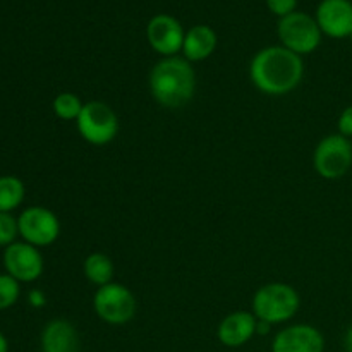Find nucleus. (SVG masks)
I'll return each mask as SVG.
<instances>
[{"mask_svg": "<svg viewBox=\"0 0 352 352\" xmlns=\"http://www.w3.org/2000/svg\"><path fill=\"white\" fill-rule=\"evenodd\" d=\"M253 85L265 95L280 96L299 86L305 76L301 55L285 47H267L258 52L250 65Z\"/></svg>", "mask_w": 352, "mask_h": 352, "instance_id": "nucleus-1", "label": "nucleus"}, {"mask_svg": "<svg viewBox=\"0 0 352 352\" xmlns=\"http://www.w3.org/2000/svg\"><path fill=\"white\" fill-rule=\"evenodd\" d=\"M148 85L155 102L165 109H181L195 95V69L184 57H164L151 69Z\"/></svg>", "mask_w": 352, "mask_h": 352, "instance_id": "nucleus-2", "label": "nucleus"}, {"mask_svg": "<svg viewBox=\"0 0 352 352\" xmlns=\"http://www.w3.org/2000/svg\"><path fill=\"white\" fill-rule=\"evenodd\" d=\"M299 306L301 298L292 285L274 282L256 291L253 298V315L260 322L277 325L291 320L298 313Z\"/></svg>", "mask_w": 352, "mask_h": 352, "instance_id": "nucleus-3", "label": "nucleus"}, {"mask_svg": "<svg viewBox=\"0 0 352 352\" xmlns=\"http://www.w3.org/2000/svg\"><path fill=\"white\" fill-rule=\"evenodd\" d=\"M278 38L282 47L298 55L315 52L322 43V30L315 17L306 12H292L278 21Z\"/></svg>", "mask_w": 352, "mask_h": 352, "instance_id": "nucleus-4", "label": "nucleus"}, {"mask_svg": "<svg viewBox=\"0 0 352 352\" xmlns=\"http://www.w3.org/2000/svg\"><path fill=\"white\" fill-rule=\"evenodd\" d=\"M93 308H95L98 318L109 325H124L134 318L138 302L133 292L126 285L110 282V284L96 289L95 298H93Z\"/></svg>", "mask_w": 352, "mask_h": 352, "instance_id": "nucleus-5", "label": "nucleus"}, {"mask_svg": "<svg viewBox=\"0 0 352 352\" xmlns=\"http://www.w3.org/2000/svg\"><path fill=\"white\" fill-rule=\"evenodd\" d=\"M76 126L82 140L95 146L109 144L119 133V119L116 112L103 102L85 103Z\"/></svg>", "mask_w": 352, "mask_h": 352, "instance_id": "nucleus-6", "label": "nucleus"}, {"mask_svg": "<svg viewBox=\"0 0 352 352\" xmlns=\"http://www.w3.org/2000/svg\"><path fill=\"white\" fill-rule=\"evenodd\" d=\"M315 170L323 179L336 181L344 177L352 167V143L342 134H330L323 138L313 155Z\"/></svg>", "mask_w": 352, "mask_h": 352, "instance_id": "nucleus-7", "label": "nucleus"}, {"mask_svg": "<svg viewBox=\"0 0 352 352\" xmlns=\"http://www.w3.org/2000/svg\"><path fill=\"white\" fill-rule=\"evenodd\" d=\"M19 236L31 246H50L60 234V222L52 210L43 206H30L17 219Z\"/></svg>", "mask_w": 352, "mask_h": 352, "instance_id": "nucleus-8", "label": "nucleus"}, {"mask_svg": "<svg viewBox=\"0 0 352 352\" xmlns=\"http://www.w3.org/2000/svg\"><path fill=\"white\" fill-rule=\"evenodd\" d=\"M184 30L181 23L170 14H157L146 26V38L150 47L164 57H174L184 45Z\"/></svg>", "mask_w": 352, "mask_h": 352, "instance_id": "nucleus-9", "label": "nucleus"}, {"mask_svg": "<svg viewBox=\"0 0 352 352\" xmlns=\"http://www.w3.org/2000/svg\"><path fill=\"white\" fill-rule=\"evenodd\" d=\"M3 267L17 282H34L43 274V258L36 246L12 243L3 251Z\"/></svg>", "mask_w": 352, "mask_h": 352, "instance_id": "nucleus-10", "label": "nucleus"}, {"mask_svg": "<svg viewBox=\"0 0 352 352\" xmlns=\"http://www.w3.org/2000/svg\"><path fill=\"white\" fill-rule=\"evenodd\" d=\"M316 23L330 38H349L352 33L351 0H322L316 9Z\"/></svg>", "mask_w": 352, "mask_h": 352, "instance_id": "nucleus-11", "label": "nucleus"}, {"mask_svg": "<svg viewBox=\"0 0 352 352\" xmlns=\"http://www.w3.org/2000/svg\"><path fill=\"white\" fill-rule=\"evenodd\" d=\"M325 339L313 325H292L280 330L272 342V352H323Z\"/></svg>", "mask_w": 352, "mask_h": 352, "instance_id": "nucleus-12", "label": "nucleus"}, {"mask_svg": "<svg viewBox=\"0 0 352 352\" xmlns=\"http://www.w3.org/2000/svg\"><path fill=\"white\" fill-rule=\"evenodd\" d=\"M258 320L253 313L234 311L220 322L217 337L226 347H241L256 333Z\"/></svg>", "mask_w": 352, "mask_h": 352, "instance_id": "nucleus-13", "label": "nucleus"}, {"mask_svg": "<svg viewBox=\"0 0 352 352\" xmlns=\"http://www.w3.org/2000/svg\"><path fill=\"white\" fill-rule=\"evenodd\" d=\"M43 352H79V333L67 320H52L41 332Z\"/></svg>", "mask_w": 352, "mask_h": 352, "instance_id": "nucleus-14", "label": "nucleus"}, {"mask_svg": "<svg viewBox=\"0 0 352 352\" xmlns=\"http://www.w3.org/2000/svg\"><path fill=\"white\" fill-rule=\"evenodd\" d=\"M219 38L213 28L206 24H196L186 33L184 45H182V54L189 62H199L208 58L215 52Z\"/></svg>", "mask_w": 352, "mask_h": 352, "instance_id": "nucleus-15", "label": "nucleus"}, {"mask_svg": "<svg viewBox=\"0 0 352 352\" xmlns=\"http://www.w3.org/2000/svg\"><path fill=\"white\" fill-rule=\"evenodd\" d=\"M86 278L91 282L93 285H107L112 282L113 278V263L107 254L103 253H91L86 256L85 265H82Z\"/></svg>", "mask_w": 352, "mask_h": 352, "instance_id": "nucleus-16", "label": "nucleus"}, {"mask_svg": "<svg viewBox=\"0 0 352 352\" xmlns=\"http://www.w3.org/2000/svg\"><path fill=\"white\" fill-rule=\"evenodd\" d=\"M26 189L23 181L14 175L0 177V212L10 213L23 203Z\"/></svg>", "mask_w": 352, "mask_h": 352, "instance_id": "nucleus-17", "label": "nucleus"}, {"mask_svg": "<svg viewBox=\"0 0 352 352\" xmlns=\"http://www.w3.org/2000/svg\"><path fill=\"white\" fill-rule=\"evenodd\" d=\"M54 112L62 120H78L85 103L74 93H58L54 98Z\"/></svg>", "mask_w": 352, "mask_h": 352, "instance_id": "nucleus-18", "label": "nucleus"}, {"mask_svg": "<svg viewBox=\"0 0 352 352\" xmlns=\"http://www.w3.org/2000/svg\"><path fill=\"white\" fill-rule=\"evenodd\" d=\"M19 294V282L14 277H10L9 274L0 275V309H7L16 305Z\"/></svg>", "mask_w": 352, "mask_h": 352, "instance_id": "nucleus-19", "label": "nucleus"}, {"mask_svg": "<svg viewBox=\"0 0 352 352\" xmlns=\"http://www.w3.org/2000/svg\"><path fill=\"white\" fill-rule=\"evenodd\" d=\"M19 234L17 220L10 213L0 212V246H10Z\"/></svg>", "mask_w": 352, "mask_h": 352, "instance_id": "nucleus-20", "label": "nucleus"}, {"mask_svg": "<svg viewBox=\"0 0 352 352\" xmlns=\"http://www.w3.org/2000/svg\"><path fill=\"white\" fill-rule=\"evenodd\" d=\"M267 6L270 12H274L275 16L285 17L289 14L296 12L298 0H267Z\"/></svg>", "mask_w": 352, "mask_h": 352, "instance_id": "nucleus-21", "label": "nucleus"}, {"mask_svg": "<svg viewBox=\"0 0 352 352\" xmlns=\"http://www.w3.org/2000/svg\"><path fill=\"white\" fill-rule=\"evenodd\" d=\"M337 126H339V134L346 138H352V105L342 110Z\"/></svg>", "mask_w": 352, "mask_h": 352, "instance_id": "nucleus-22", "label": "nucleus"}, {"mask_svg": "<svg viewBox=\"0 0 352 352\" xmlns=\"http://www.w3.org/2000/svg\"><path fill=\"white\" fill-rule=\"evenodd\" d=\"M30 302L34 308H41L45 305V296L40 291H31L30 292Z\"/></svg>", "mask_w": 352, "mask_h": 352, "instance_id": "nucleus-23", "label": "nucleus"}, {"mask_svg": "<svg viewBox=\"0 0 352 352\" xmlns=\"http://www.w3.org/2000/svg\"><path fill=\"white\" fill-rule=\"evenodd\" d=\"M344 346H346L347 352H352V325L347 329L346 339H344Z\"/></svg>", "mask_w": 352, "mask_h": 352, "instance_id": "nucleus-24", "label": "nucleus"}, {"mask_svg": "<svg viewBox=\"0 0 352 352\" xmlns=\"http://www.w3.org/2000/svg\"><path fill=\"white\" fill-rule=\"evenodd\" d=\"M0 352H9V342L2 332H0Z\"/></svg>", "mask_w": 352, "mask_h": 352, "instance_id": "nucleus-25", "label": "nucleus"}, {"mask_svg": "<svg viewBox=\"0 0 352 352\" xmlns=\"http://www.w3.org/2000/svg\"><path fill=\"white\" fill-rule=\"evenodd\" d=\"M349 38H351V41H352V33H351V36H349Z\"/></svg>", "mask_w": 352, "mask_h": 352, "instance_id": "nucleus-26", "label": "nucleus"}]
</instances>
